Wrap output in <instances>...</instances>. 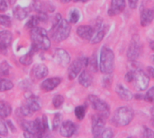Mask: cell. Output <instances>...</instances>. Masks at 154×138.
I'll use <instances>...</instances> for the list:
<instances>
[{
    "label": "cell",
    "mask_w": 154,
    "mask_h": 138,
    "mask_svg": "<svg viewBox=\"0 0 154 138\" xmlns=\"http://www.w3.org/2000/svg\"><path fill=\"white\" fill-rule=\"evenodd\" d=\"M134 117V112L133 109L128 106H123L115 111L111 119V123L116 128L125 127L132 122Z\"/></svg>",
    "instance_id": "6da1fadb"
},
{
    "label": "cell",
    "mask_w": 154,
    "mask_h": 138,
    "mask_svg": "<svg viewBox=\"0 0 154 138\" xmlns=\"http://www.w3.org/2000/svg\"><path fill=\"white\" fill-rule=\"evenodd\" d=\"M32 43L37 50H47L51 47V40L48 36V32L45 29L41 27H35L31 31Z\"/></svg>",
    "instance_id": "7a4b0ae2"
},
{
    "label": "cell",
    "mask_w": 154,
    "mask_h": 138,
    "mask_svg": "<svg viewBox=\"0 0 154 138\" xmlns=\"http://www.w3.org/2000/svg\"><path fill=\"white\" fill-rule=\"evenodd\" d=\"M115 68V54L111 48L104 46L99 57V69L104 75H111Z\"/></svg>",
    "instance_id": "3957f363"
},
{
    "label": "cell",
    "mask_w": 154,
    "mask_h": 138,
    "mask_svg": "<svg viewBox=\"0 0 154 138\" xmlns=\"http://www.w3.org/2000/svg\"><path fill=\"white\" fill-rule=\"evenodd\" d=\"M52 30V39L55 42H60L65 40L70 34L71 27L67 20L61 19V21L53 28Z\"/></svg>",
    "instance_id": "277c9868"
},
{
    "label": "cell",
    "mask_w": 154,
    "mask_h": 138,
    "mask_svg": "<svg viewBox=\"0 0 154 138\" xmlns=\"http://www.w3.org/2000/svg\"><path fill=\"white\" fill-rule=\"evenodd\" d=\"M134 73V76H133V83L134 87L140 91V92H143L145 91L150 84V78L149 75L141 68L136 67L133 70Z\"/></svg>",
    "instance_id": "5b68a950"
},
{
    "label": "cell",
    "mask_w": 154,
    "mask_h": 138,
    "mask_svg": "<svg viewBox=\"0 0 154 138\" xmlns=\"http://www.w3.org/2000/svg\"><path fill=\"white\" fill-rule=\"evenodd\" d=\"M142 53V42L140 40V37L138 34H134L132 37L130 45L127 49V58L130 61H135L136 59L139 58Z\"/></svg>",
    "instance_id": "8992f818"
},
{
    "label": "cell",
    "mask_w": 154,
    "mask_h": 138,
    "mask_svg": "<svg viewBox=\"0 0 154 138\" xmlns=\"http://www.w3.org/2000/svg\"><path fill=\"white\" fill-rule=\"evenodd\" d=\"M88 101L91 107L97 112V114L102 115L105 118H108L110 115V107L109 105L100 98L97 97L96 95H89Z\"/></svg>",
    "instance_id": "52a82bcc"
},
{
    "label": "cell",
    "mask_w": 154,
    "mask_h": 138,
    "mask_svg": "<svg viewBox=\"0 0 154 138\" xmlns=\"http://www.w3.org/2000/svg\"><path fill=\"white\" fill-rule=\"evenodd\" d=\"M89 59L87 57H79L75 59L72 64L69 66L68 69V76L69 80L75 79L82 71V69L88 66Z\"/></svg>",
    "instance_id": "ba28073f"
},
{
    "label": "cell",
    "mask_w": 154,
    "mask_h": 138,
    "mask_svg": "<svg viewBox=\"0 0 154 138\" xmlns=\"http://www.w3.org/2000/svg\"><path fill=\"white\" fill-rule=\"evenodd\" d=\"M106 118L100 114L94 115L92 118V134L95 137H100L102 132L105 129Z\"/></svg>",
    "instance_id": "9c48e42d"
},
{
    "label": "cell",
    "mask_w": 154,
    "mask_h": 138,
    "mask_svg": "<svg viewBox=\"0 0 154 138\" xmlns=\"http://www.w3.org/2000/svg\"><path fill=\"white\" fill-rule=\"evenodd\" d=\"M53 59L54 61L60 65V66H67L69 62H70V56L69 54L65 50V49H62V48H58L54 51V54H53Z\"/></svg>",
    "instance_id": "30bf717a"
},
{
    "label": "cell",
    "mask_w": 154,
    "mask_h": 138,
    "mask_svg": "<svg viewBox=\"0 0 154 138\" xmlns=\"http://www.w3.org/2000/svg\"><path fill=\"white\" fill-rule=\"evenodd\" d=\"M32 8L38 13L54 11V6L52 5V4L45 0H33L32 3Z\"/></svg>",
    "instance_id": "8fae6325"
},
{
    "label": "cell",
    "mask_w": 154,
    "mask_h": 138,
    "mask_svg": "<svg viewBox=\"0 0 154 138\" xmlns=\"http://www.w3.org/2000/svg\"><path fill=\"white\" fill-rule=\"evenodd\" d=\"M49 74V70L45 65L42 64H38L35 65L32 71H31V75L34 80H42L45 78Z\"/></svg>",
    "instance_id": "7c38bea8"
},
{
    "label": "cell",
    "mask_w": 154,
    "mask_h": 138,
    "mask_svg": "<svg viewBox=\"0 0 154 138\" xmlns=\"http://www.w3.org/2000/svg\"><path fill=\"white\" fill-rule=\"evenodd\" d=\"M94 29H95V32H94L92 39L90 40V42L93 44H97V43H99L106 36L107 30H108V26L102 25L101 23H98V24H97V27Z\"/></svg>",
    "instance_id": "4fadbf2b"
},
{
    "label": "cell",
    "mask_w": 154,
    "mask_h": 138,
    "mask_svg": "<svg viewBox=\"0 0 154 138\" xmlns=\"http://www.w3.org/2000/svg\"><path fill=\"white\" fill-rule=\"evenodd\" d=\"M125 0H111V5L108 10L109 16L120 14L125 8Z\"/></svg>",
    "instance_id": "5bb4252c"
},
{
    "label": "cell",
    "mask_w": 154,
    "mask_h": 138,
    "mask_svg": "<svg viewBox=\"0 0 154 138\" xmlns=\"http://www.w3.org/2000/svg\"><path fill=\"white\" fill-rule=\"evenodd\" d=\"M77 131V127L76 125L69 120H67L65 122H63L60 126V133L62 137H72L75 132Z\"/></svg>",
    "instance_id": "9a60e30c"
},
{
    "label": "cell",
    "mask_w": 154,
    "mask_h": 138,
    "mask_svg": "<svg viewBox=\"0 0 154 138\" xmlns=\"http://www.w3.org/2000/svg\"><path fill=\"white\" fill-rule=\"evenodd\" d=\"M154 19V10L151 8H143L140 13L141 25L145 27L152 23Z\"/></svg>",
    "instance_id": "2e32d148"
},
{
    "label": "cell",
    "mask_w": 154,
    "mask_h": 138,
    "mask_svg": "<svg viewBox=\"0 0 154 138\" xmlns=\"http://www.w3.org/2000/svg\"><path fill=\"white\" fill-rule=\"evenodd\" d=\"M60 82H61V79L60 77L48 78V79L42 82L40 87L44 92H51V91L54 90L60 84Z\"/></svg>",
    "instance_id": "e0dca14e"
},
{
    "label": "cell",
    "mask_w": 154,
    "mask_h": 138,
    "mask_svg": "<svg viewBox=\"0 0 154 138\" xmlns=\"http://www.w3.org/2000/svg\"><path fill=\"white\" fill-rule=\"evenodd\" d=\"M95 29L89 25H80L77 28V34L83 40H90L94 35Z\"/></svg>",
    "instance_id": "ac0fdd59"
},
{
    "label": "cell",
    "mask_w": 154,
    "mask_h": 138,
    "mask_svg": "<svg viewBox=\"0 0 154 138\" xmlns=\"http://www.w3.org/2000/svg\"><path fill=\"white\" fill-rule=\"evenodd\" d=\"M13 35L9 31H0V50H5L10 46Z\"/></svg>",
    "instance_id": "d6986e66"
},
{
    "label": "cell",
    "mask_w": 154,
    "mask_h": 138,
    "mask_svg": "<svg viewBox=\"0 0 154 138\" xmlns=\"http://www.w3.org/2000/svg\"><path fill=\"white\" fill-rule=\"evenodd\" d=\"M116 92L118 97L123 101H131L134 98L133 92L127 88H125L123 84H117L116 88Z\"/></svg>",
    "instance_id": "ffe728a7"
},
{
    "label": "cell",
    "mask_w": 154,
    "mask_h": 138,
    "mask_svg": "<svg viewBox=\"0 0 154 138\" xmlns=\"http://www.w3.org/2000/svg\"><path fill=\"white\" fill-rule=\"evenodd\" d=\"M25 104L29 107V109L32 112H36V111L40 110V109H41L40 101L33 94L26 95V102H25Z\"/></svg>",
    "instance_id": "44dd1931"
},
{
    "label": "cell",
    "mask_w": 154,
    "mask_h": 138,
    "mask_svg": "<svg viewBox=\"0 0 154 138\" xmlns=\"http://www.w3.org/2000/svg\"><path fill=\"white\" fill-rule=\"evenodd\" d=\"M92 82H93V77L89 74L88 71L83 70L80 72V74L79 75V83L83 87H85V88L89 87L92 84Z\"/></svg>",
    "instance_id": "7402d4cb"
},
{
    "label": "cell",
    "mask_w": 154,
    "mask_h": 138,
    "mask_svg": "<svg viewBox=\"0 0 154 138\" xmlns=\"http://www.w3.org/2000/svg\"><path fill=\"white\" fill-rule=\"evenodd\" d=\"M21 127L24 130V132L32 134L35 137H40L39 133H38V129L36 128L35 122L34 121H27L24 120L21 123Z\"/></svg>",
    "instance_id": "603a6c76"
},
{
    "label": "cell",
    "mask_w": 154,
    "mask_h": 138,
    "mask_svg": "<svg viewBox=\"0 0 154 138\" xmlns=\"http://www.w3.org/2000/svg\"><path fill=\"white\" fill-rule=\"evenodd\" d=\"M29 13H30L29 7H23V6H20V5L15 6L14 8V11H13L14 18L19 20V21L25 19L28 16Z\"/></svg>",
    "instance_id": "cb8c5ba5"
},
{
    "label": "cell",
    "mask_w": 154,
    "mask_h": 138,
    "mask_svg": "<svg viewBox=\"0 0 154 138\" xmlns=\"http://www.w3.org/2000/svg\"><path fill=\"white\" fill-rule=\"evenodd\" d=\"M11 113H12L11 106L7 102L0 101V117L6 118V117H9Z\"/></svg>",
    "instance_id": "d4e9b609"
},
{
    "label": "cell",
    "mask_w": 154,
    "mask_h": 138,
    "mask_svg": "<svg viewBox=\"0 0 154 138\" xmlns=\"http://www.w3.org/2000/svg\"><path fill=\"white\" fill-rule=\"evenodd\" d=\"M13 86H14V84L10 80L1 78V76H0V92L9 91L13 88Z\"/></svg>",
    "instance_id": "484cf974"
},
{
    "label": "cell",
    "mask_w": 154,
    "mask_h": 138,
    "mask_svg": "<svg viewBox=\"0 0 154 138\" xmlns=\"http://www.w3.org/2000/svg\"><path fill=\"white\" fill-rule=\"evenodd\" d=\"M40 22H41V20H40L39 15H32L30 17V19L26 22V27L32 30V29L37 27Z\"/></svg>",
    "instance_id": "4316f807"
},
{
    "label": "cell",
    "mask_w": 154,
    "mask_h": 138,
    "mask_svg": "<svg viewBox=\"0 0 154 138\" xmlns=\"http://www.w3.org/2000/svg\"><path fill=\"white\" fill-rule=\"evenodd\" d=\"M32 56L33 54L32 52H29L28 54H25L23 57H21L19 61L23 66H29L32 63Z\"/></svg>",
    "instance_id": "83f0119b"
},
{
    "label": "cell",
    "mask_w": 154,
    "mask_h": 138,
    "mask_svg": "<svg viewBox=\"0 0 154 138\" xmlns=\"http://www.w3.org/2000/svg\"><path fill=\"white\" fill-rule=\"evenodd\" d=\"M10 65L6 61H3L0 64V76H6L9 75Z\"/></svg>",
    "instance_id": "f1b7e54d"
},
{
    "label": "cell",
    "mask_w": 154,
    "mask_h": 138,
    "mask_svg": "<svg viewBox=\"0 0 154 138\" xmlns=\"http://www.w3.org/2000/svg\"><path fill=\"white\" fill-rule=\"evenodd\" d=\"M80 18V13L78 9H73L69 13V22L70 23H77Z\"/></svg>",
    "instance_id": "f546056e"
},
{
    "label": "cell",
    "mask_w": 154,
    "mask_h": 138,
    "mask_svg": "<svg viewBox=\"0 0 154 138\" xmlns=\"http://www.w3.org/2000/svg\"><path fill=\"white\" fill-rule=\"evenodd\" d=\"M75 115L78 119L82 120L86 115V107L85 106H78L75 109Z\"/></svg>",
    "instance_id": "4dcf8cb0"
},
{
    "label": "cell",
    "mask_w": 154,
    "mask_h": 138,
    "mask_svg": "<svg viewBox=\"0 0 154 138\" xmlns=\"http://www.w3.org/2000/svg\"><path fill=\"white\" fill-rule=\"evenodd\" d=\"M64 102V97L60 94H57L52 99V104L55 108H60Z\"/></svg>",
    "instance_id": "1f68e13d"
},
{
    "label": "cell",
    "mask_w": 154,
    "mask_h": 138,
    "mask_svg": "<svg viewBox=\"0 0 154 138\" xmlns=\"http://www.w3.org/2000/svg\"><path fill=\"white\" fill-rule=\"evenodd\" d=\"M61 125V114L60 113H57L55 114L54 116V119H53V122H52V129L55 131L57 130Z\"/></svg>",
    "instance_id": "d6a6232c"
},
{
    "label": "cell",
    "mask_w": 154,
    "mask_h": 138,
    "mask_svg": "<svg viewBox=\"0 0 154 138\" xmlns=\"http://www.w3.org/2000/svg\"><path fill=\"white\" fill-rule=\"evenodd\" d=\"M144 101L150 103H153L154 102V86H152V88H150L146 94L144 95Z\"/></svg>",
    "instance_id": "836d02e7"
},
{
    "label": "cell",
    "mask_w": 154,
    "mask_h": 138,
    "mask_svg": "<svg viewBox=\"0 0 154 138\" xmlns=\"http://www.w3.org/2000/svg\"><path fill=\"white\" fill-rule=\"evenodd\" d=\"M0 25L5 26V27H10L12 25V21L9 16L1 14L0 15Z\"/></svg>",
    "instance_id": "e575fe53"
},
{
    "label": "cell",
    "mask_w": 154,
    "mask_h": 138,
    "mask_svg": "<svg viewBox=\"0 0 154 138\" xmlns=\"http://www.w3.org/2000/svg\"><path fill=\"white\" fill-rule=\"evenodd\" d=\"M20 111H21V114L24 117H30L33 114V112L29 109V107L24 103L23 105L21 106L20 108Z\"/></svg>",
    "instance_id": "d590c367"
},
{
    "label": "cell",
    "mask_w": 154,
    "mask_h": 138,
    "mask_svg": "<svg viewBox=\"0 0 154 138\" xmlns=\"http://www.w3.org/2000/svg\"><path fill=\"white\" fill-rule=\"evenodd\" d=\"M8 133V128L5 123V121L0 117V136H6Z\"/></svg>",
    "instance_id": "8d00e7d4"
},
{
    "label": "cell",
    "mask_w": 154,
    "mask_h": 138,
    "mask_svg": "<svg viewBox=\"0 0 154 138\" xmlns=\"http://www.w3.org/2000/svg\"><path fill=\"white\" fill-rule=\"evenodd\" d=\"M88 65L90 66V68H91L92 71H94V72L97 71V61L96 56H93V57L91 59H89Z\"/></svg>",
    "instance_id": "74e56055"
},
{
    "label": "cell",
    "mask_w": 154,
    "mask_h": 138,
    "mask_svg": "<svg viewBox=\"0 0 154 138\" xmlns=\"http://www.w3.org/2000/svg\"><path fill=\"white\" fill-rule=\"evenodd\" d=\"M113 137H114V132L111 128H105L100 136V137L103 138H111Z\"/></svg>",
    "instance_id": "f35d334b"
},
{
    "label": "cell",
    "mask_w": 154,
    "mask_h": 138,
    "mask_svg": "<svg viewBox=\"0 0 154 138\" xmlns=\"http://www.w3.org/2000/svg\"><path fill=\"white\" fill-rule=\"evenodd\" d=\"M143 137H154V132L149 128H144Z\"/></svg>",
    "instance_id": "ab89813d"
},
{
    "label": "cell",
    "mask_w": 154,
    "mask_h": 138,
    "mask_svg": "<svg viewBox=\"0 0 154 138\" xmlns=\"http://www.w3.org/2000/svg\"><path fill=\"white\" fill-rule=\"evenodd\" d=\"M8 8L7 3L5 0H0V12H5Z\"/></svg>",
    "instance_id": "60d3db41"
},
{
    "label": "cell",
    "mask_w": 154,
    "mask_h": 138,
    "mask_svg": "<svg viewBox=\"0 0 154 138\" xmlns=\"http://www.w3.org/2000/svg\"><path fill=\"white\" fill-rule=\"evenodd\" d=\"M133 76H134V73H133V70H131V71L127 72V74H126L125 76V81H127L128 83H131V82L133 81Z\"/></svg>",
    "instance_id": "b9f144b4"
},
{
    "label": "cell",
    "mask_w": 154,
    "mask_h": 138,
    "mask_svg": "<svg viewBox=\"0 0 154 138\" xmlns=\"http://www.w3.org/2000/svg\"><path fill=\"white\" fill-rule=\"evenodd\" d=\"M138 1L139 0H128V4L131 9H135L138 5Z\"/></svg>",
    "instance_id": "7bdbcfd3"
},
{
    "label": "cell",
    "mask_w": 154,
    "mask_h": 138,
    "mask_svg": "<svg viewBox=\"0 0 154 138\" xmlns=\"http://www.w3.org/2000/svg\"><path fill=\"white\" fill-rule=\"evenodd\" d=\"M151 124L154 127V107L152 108V110H151Z\"/></svg>",
    "instance_id": "ee69618b"
},
{
    "label": "cell",
    "mask_w": 154,
    "mask_h": 138,
    "mask_svg": "<svg viewBox=\"0 0 154 138\" xmlns=\"http://www.w3.org/2000/svg\"><path fill=\"white\" fill-rule=\"evenodd\" d=\"M6 124H7V126H8V127H10V128H11L12 132H15V128L13 126V124H12V122H11L10 120H8V121L6 122Z\"/></svg>",
    "instance_id": "f6af8a7d"
},
{
    "label": "cell",
    "mask_w": 154,
    "mask_h": 138,
    "mask_svg": "<svg viewBox=\"0 0 154 138\" xmlns=\"http://www.w3.org/2000/svg\"><path fill=\"white\" fill-rule=\"evenodd\" d=\"M148 72H149V75H152V77L154 79V68L153 67H149L148 68Z\"/></svg>",
    "instance_id": "bcb514c9"
},
{
    "label": "cell",
    "mask_w": 154,
    "mask_h": 138,
    "mask_svg": "<svg viewBox=\"0 0 154 138\" xmlns=\"http://www.w3.org/2000/svg\"><path fill=\"white\" fill-rule=\"evenodd\" d=\"M134 97H135L136 99H138V100H143V99L144 98V95H142V94H136V95H134Z\"/></svg>",
    "instance_id": "7dc6e473"
},
{
    "label": "cell",
    "mask_w": 154,
    "mask_h": 138,
    "mask_svg": "<svg viewBox=\"0 0 154 138\" xmlns=\"http://www.w3.org/2000/svg\"><path fill=\"white\" fill-rule=\"evenodd\" d=\"M150 47H151V48L154 51V40H152V41L150 42Z\"/></svg>",
    "instance_id": "c3c4849f"
},
{
    "label": "cell",
    "mask_w": 154,
    "mask_h": 138,
    "mask_svg": "<svg viewBox=\"0 0 154 138\" xmlns=\"http://www.w3.org/2000/svg\"><path fill=\"white\" fill-rule=\"evenodd\" d=\"M75 2H81V3H86V2H88V0H74Z\"/></svg>",
    "instance_id": "681fc988"
},
{
    "label": "cell",
    "mask_w": 154,
    "mask_h": 138,
    "mask_svg": "<svg viewBox=\"0 0 154 138\" xmlns=\"http://www.w3.org/2000/svg\"><path fill=\"white\" fill-rule=\"evenodd\" d=\"M60 1L62 3H69L70 1H74V0H60Z\"/></svg>",
    "instance_id": "f907efd6"
},
{
    "label": "cell",
    "mask_w": 154,
    "mask_h": 138,
    "mask_svg": "<svg viewBox=\"0 0 154 138\" xmlns=\"http://www.w3.org/2000/svg\"><path fill=\"white\" fill-rule=\"evenodd\" d=\"M152 63H154V54L152 56Z\"/></svg>",
    "instance_id": "816d5d0a"
}]
</instances>
